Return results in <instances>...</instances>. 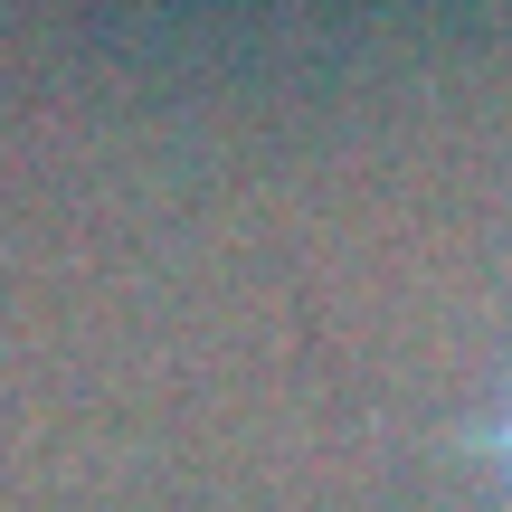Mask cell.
<instances>
[{
	"label": "cell",
	"mask_w": 512,
	"mask_h": 512,
	"mask_svg": "<svg viewBox=\"0 0 512 512\" xmlns=\"http://www.w3.org/2000/svg\"><path fill=\"white\" fill-rule=\"evenodd\" d=\"M484 446H494V475L512 484V399H503V418H494V437H484Z\"/></svg>",
	"instance_id": "obj_1"
}]
</instances>
